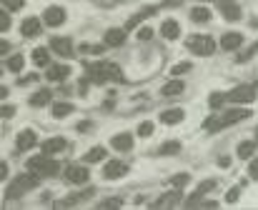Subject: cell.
I'll list each match as a JSON object with an SVG mask.
<instances>
[{
  "instance_id": "cell-51",
  "label": "cell",
  "mask_w": 258,
  "mask_h": 210,
  "mask_svg": "<svg viewBox=\"0 0 258 210\" xmlns=\"http://www.w3.org/2000/svg\"><path fill=\"white\" fill-rule=\"evenodd\" d=\"M256 143H258V128H256Z\"/></svg>"
},
{
  "instance_id": "cell-46",
  "label": "cell",
  "mask_w": 258,
  "mask_h": 210,
  "mask_svg": "<svg viewBox=\"0 0 258 210\" xmlns=\"http://www.w3.org/2000/svg\"><path fill=\"white\" fill-rule=\"evenodd\" d=\"M5 178H8V163L0 160V180H5Z\"/></svg>"
},
{
  "instance_id": "cell-38",
  "label": "cell",
  "mask_w": 258,
  "mask_h": 210,
  "mask_svg": "<svg viewBox=\"0 0 258 210\" xmlns=\"http://www.w3.org/2000/svg\"><path fill=\"white\" fill-rule=\"evenodd\" d=\"M5 30H10V15H8V10H0V33H5Z\"/></svg>"
},
{
  "instance_id": "cell-52",
  "label": "cell",
  "mask_w": 258,
  "mask_h": 210,
  "mask_svg": "<svg viewBox=\"0 0 258 210\" xmlns=\"http://www.w3.org/2000/svg\"><path fill=\"white\" fill-rule=\"evenodd\" d=\"M213 3H216V0H213Z\"/></svg>"
},
{
  "instance_id": "cell-9",
  "label": "cell",
  "mask_w": 258,
  "mask_h": 210,
  "mask_svg": "<svg viewBox=\"0 0 258 210\" xmlns=\"http://www.w3.org/2000/svg\"><path fill=\"white\" fill-rule=\"evenodd\" d=\"M110 148L118 153H131L133 150V135L131 133H118L110 138Z\"/></svg>"
},
{
  "instance_id": "cell-32",
  "label": "cell",
  "mask_w": 258,
  "mask_h": 210,
  "mask_svg": "<svg viewBox=\"0 0 258 210\" xmlns=\"http://www.w3.org/2000/svg\"><path fill=\"white\" fill-rule=\"evenodd\" d=\"M25 68V58L23 55H13L10 60H8V70H13V73H20Z\"/></svg>"
},
{
  "instance_id": "cell-12",
  "label": "cell",
  "mask_w": 258,
  "mask_h": 210,
  "mask_svg": "<svg viewBox=\"0 0 258 210\" xmlns=\"http://www.w3.org/2000/svg\"><path fill=\"white\" fill-rule=\"evenodd\" d=\"M161 35H163L166 40H178V38H180V23L173 20V18L163 20V23H161Z\"/></svg>"
},
{
  "instance_id": "cell-14",
  "label": "cell",
  "mask_w": 258,
  "mask_h": 210,
  "mask_svg": "<svg viewBox=\"0 0 258 210\" xmlns=\"http://www.w3.org/2000/svg\"><path fill=\"white\" fill-rule=\"evenodd\" d=\"M66 148H68L66 138H50V140H45V143L40 145V150H43L45 155H58V153H63Z\"/></svg>"
},
{
  "instance_id": "cell-48",
  "label": "cell",
  "mask_w": 258,
  "mask_h": 210,
  "mask_svg": "<svg viewBox=\"0 0 258 210\" xmlns=\"http://www.w3.org/2000/svg\"><path fill=\"white\" fill-rule=\"evenodd\" d=\"M8 50H10V43L8 40H0V55H5Z\"/></svg>"
},
{
  "instance_id": "cell-21",
  "label": "cell",
  "mask_w": 258,
  "mask_h": 210,
  "mask_svg": "<svg viewBox=\"0 0 258 210\" xmlns=\"http://www.w3.org/2000/svg\"><path fill=\"white\" fill-rule=\"evenodd\" d=\"M185 90V83L183 80H178V78H173V80H168L163 88H161V93L166 95V98H173V95H180Z\"/></svg>"
},
{
  "instance_id": "cell-34",
  "label": "cell",
  "mask_w": 258,
  "mask_h": 210,
  "mask_svg": "<svg viewBox=\"0 0 258 210\" xmlns=\"http://www.w3.org/2000/svg\"><path fill=\"white\" fill-rule=\"evenodd\" d=\"M213 188H216V180H213V178H211V180H203V183L196 188V195H206V193H211Z\"/></svg>"
},
{
  "instance_id": "cell-2",
  "label": "cell",
  "mask_w": 258,
  "mask_h": 210,
  "mask_svg": "<svg viewBox=\"0 0 258 210\" xmlns=\"http://www.w3.org/2000/svg\"><path fill=\"white\" fill-rule=\"evenodd\" d=\"M40 185V175H35V173H23V175H18L10 185H8V190H5V195H8V200H13V198H20V195H25L28 190H33V188H38Z\"/></svg>"
},
{
  "instance_id": "cell-24",
  "label": "cell",
  "mask_w": 258,
  "mask_h": 210,
  "mask_svg": "<svg viewBox=\"0 0 258 210\" xmlns=\"http://www.w3.org/2000/svg\"><path fill=\"white\" fill-rule=\"evenodd\" d=\"M105 158H108V150H105L103 145H95V148L88 150L83 160H86V163H100V160H105Z\"/></svg>"
},
{
  "instance_id": "cell-47",
  "label": "cell",
  "mask_w": 258,
  "mask_h": 210,
  "mask_svg": "<svg viewBox=\"0 0 258 210\" xmlns=\"http://www.w3.org/2000/svg\"><path fill=\"white\" fill-rule=\"evenodd\" d=\"M33 80H35V75H25V78L18 80V85H28V83H33Z\"/></svg>"
},
{
  "instance_id": "cell-18",
  "label": "cell",
  "mask_w": 258,
  "mask_h": 210,
  "mask_svg": "<svg viewBox=\"0 0 258 210\" xmlns=\"http://www.w3.org/2000/svg\"><path fill=\"white\" fill-rule=\"evenodd\" d=\"M153 13H156V8H143L141 13H136V15H131V18H128V23H125V28H123V30H125V33H128V30H136V28H138L146 18H151Z\"/></svg>"
},
{
  "instance_id": "cell-28",
  "label": "cell",
  "mask_w": 258,
  "mask_h": 210,
  "mask_svg": "<svg viewBox=\"0 0 258 210\" xmlns=\"http://www.w3.org/2000/svg\"><path fill=\"white\" fill-rule=\"evenodd\" d=\"M88 198H93V188H88L86 193H73L71 198L63 200V205H76V203H83V200H88Z\"/></svg>"
},
{
  "instance_id": "cell-16",
  "label": "cell",
  "mask_w": 258,
  "mask_h": 210,
  "mask_svg": "<svg viewBox=\"0 0 258 210\" xmlns=\"http://www.w3.org/2000/svg\"><path fill=\"white\" fill-rule=\"evenodd\" d=\"M243 45V35L241 33H226L221 38V50H241Z\"/></svg>"
},
{
  "instance_id": "cell-27",
  "label": "cell",
  "mask_w": 258,
  "mask_h": 210,
  "mask_svg": "<svg viewBox=\"0 0 258 210\" xmlns=\"http://www.w3.org/2000/svg\"><path fill=\"white\" fill-rule=\"evenodd\" d=\"M175 203H180V190H173V193H168V195L158 198L153 205H156V208H163V205H175Z\"/></svg>"
},
{
  "instance_id": "cell-30",
  "label": "cell",
  "mask_w": 258,
  "mask_h": 210,
  "mask_svg": "<svg viewBox=\"0 0 258 210\" xmlns=\"http://www.w3.org/2000/svg\"><path fill=\"white\" fill-rule=\"evenodd\" d=\"M158 150H161V155H175V153L180 150V140H168V143H163Z\"/></svg>"
},
{
  "instance_id": "cell-26",
  "label": "cell",
  "mask_w": 258,
  "mask_h": 210,
  "mask_svg": "<svg viewBox=\"0 0 258 210\" xmlns=\"http://www.w3.org/2000/svg\"><path fill=\"white\" fill-rule=\"evenodd\" d=\"M33 63H35V68H45L50 63V50L48 48H35L33 50Z\"/></svg>"
},
{
  "instance_id": "cell-41",
  "label": "cell",
  "mask_w": 258,
  "mask_h": 210,
  "mask_svg": "<svg viewBox=\"0 0 258 210\" xmlns=\"http://www.w3.org/2000/svg\"><path fill=\"white\" fill-rule=\"evenodd\" d=\"M100 205H103V208H118V205H123V200H120V198H108V200H103Z\"/></svg>"
},
{
  "instance_id": "cell-17",
  "label": "cell",
  "mask_w": 258,
  "mask_h": 210,
  "mask_svg": "<svg viewBox=\"0 0 258 210\" xmlns=\"http://www.w3.org/2000/svg\"><path fill=\"white\" fill-rule=\"evenodd\" d=\"M218 8H221V15H223L228 23H236V20H241V15H243V10H241L238 3H226V5H218Z\"/></svg>"
},
{
  "instance_id": "cell-49",
  "label": "cell",
  "mask_w": 258,
  "mask_h": 210,
  "mask_svg": "<svg viewBox=\"0 0 258 210\" xmlns=\"http://www.w3.org/2000/svg\"><path fill=\"white\" fill-rule=\"evenodd\" d=\"M218 165H221V168H228V165H231V158H226V155L218 158Z\"/></svg>"
},
{
  "instance_id": "cell-6",
  "label": "cell",
  "mask_w": 258,
  "mask_h": 210,
  "mask_svg": "<svg viewBox=\"0 0 258 210\" xmlns=\"http://www.w3.org/2000/svg\"><path fill=\"white\" fill-rule=\"evenodd\" d=\"M66 18H68V13H66V8H60V5H50V8L43 13V23H45L48 28H60V25L66 23Z\"/></svg>"
},
{
  "instance_id": "cell-11",
  "label": "cell",
  "mask_w": 258,
  "mask_h": 210,
  "mask_svg": "<svg viewBox=\"0 0 258 210\" xmlns=\"http://www.w3.org/2000/svg\"><path fill=\"white\" fill-rule=\"evenodd\" d=\"M50 50L63 55V58H71L73 55V43H71V38H53L50 40Z\"/></svg>"
},
{
  "instance_id": "cell-1",
  "label": "cell",
  "mask_w": 258,
  "mask_h": 210,
  "mask_svg": "<svg viewBox=\"0 0 258 210\" xmlns=\"http://www.w3.org/2000/svg\"><path fill=\"white\" fill-rule=\"evenodd\" d=\"M246 118H251V110L238 105V108H233V110H226V113H221V115L208 118V120H206V130L216 133V130H223V128H228V125H236V123H241V120H246Z\"/></svg>"
},
{
  "instance_id": "cell-23",
  "label": "cell",
  "mask_w": 258,
  "mask_h": 210,
  "mask_svg": "<svg viewBox=\"0 0 258 210\" xmlns=\"http://www.w3.org/2000/svg\"><path fill=\"white\" fill-rule=\"evenodd\" d=\"M50 98H53V93H50V90H45V88H40L38 93H33V95H30V105H33V108H43V105L50 103Z\"/></svg>"
},
{
  "instance_id": "cell-4",
  "label": "cell",
  "mask_w": 258,
  "mask_h": 210,
  "mask_svg": "<svg viewBox=\"0 0 258 210\" xmlns=\"http://www.w3.org/2000/svg\"><path fill=\"white\" fill-rule=\"evenodd\" d=\"M185 48H188L193 55L208 58V55L216 53V40H213L211 35H190V38L185 40Z\"/></svg>"
},
{
  "instance_id": "cell-3",
  "label": "cell",
  "mask_w": 258,
  "mask_h": 210,
  "mask_svg": "<svg viewBox=\"0 0 258 210\" xmlns=\"http://www.w3.org/2000/svg\"><path fill=\"white\" fill-rule=\"evenodd\" d=\"M28 170L35 173V175H40V178H53V175H58L60 168H58L55 160H50V155L40 153V155H35V158L28 160Z\"/></svg>"
},
{
  "instance_id": "cell-10",
  "label": "cell",
  "mask_w": 258,
  "mask_h": 210,
  "mask_svg": "<svg viewBox=\"0 0 258 210\" xmlns=\"http://www.w3.org/2000/svg\"><path fill=\"white\" fill-rule=\"evenodd\" d=\"M35 143H38V135H35V130H20V133H18V140H15V145H18V150H20V153H25V150L35 148Z\"/></svg>"
},
{
  "instance_id": "cell-39",
  "label": "cell",
  "mask_w": 258,
  "mask_h": 210,
  "mask_svg": "<svg viewBox=\"0 0 258 210\" xmlns=\"http://www.w3.org/2000/svg\"><path fill=\"white\" fill-rule=\"evenodd\" d=\"M190 70V63H178V65H173L171 68V73L178 78V75H183V73H188Z\"/></svg>"
},
{
  "instance_id": "cell-7",
  "label": "cell",
  "mask_w": 258,
  "mask_h": 210,
  "mask_svg": "<svg viewBox=\"0 0 258 210\" xmlns=\"http://www.w3.org/2000/svg\"><path fill=\"white\" fill-rule=\"evenodd\" d=\"M63 175H66V180L73 183V185H86L88 178H90V173H88L86 165H68Z\"/></svg>"
},
{
  "instance_id": "cell-8",
  "label": "cell",
  "mask_w": 258,
  "mask_h": 210,
  "mask_svg": "<svg viewBox=\"0 0 258 210\" xmlns=\"http://www.w3.org/2000/svg\"><path fill=\"white\" fill-rule=\"evenodd\" d=\"M125 173H128V165H125L123 160H108L105 168H103V178H105V180H118V178H123Z\"/></svg>"
},
{
  "instance_id": "cell-43",
  "label": "cell",
  "mask_w": 258,
  "mask_h": 210,
  "mask_svg": "<svg viewBox=\"0 0 258 210\" xmlns=\"http://www.w3.org/2000/svg\"><path fill=\"white\" fill-rule=\"evenodd\" d=\"M123 0H95V5H100V8H115V5H120Z\"/></svg>"
},
{
  "instance_id": "cell-44",
  "label": "cell",
  "mask_w": 258,
  "mask_h": 210,
  "mask_svg": "<svg viewBox=\"0 0 258 210\" xmlns=\"http://www.w3.org/2000/svg\"><path fill=\"white\" fill-rule=\"evenodd\" d=\"M248 175H251V180H258V158H256V160H251V168H248Z\"/></svg>"
},
{
  "instance_id": "cell-33",
  "label": "cell",
  "mask_w": 258,
  "mask_h": 210,
  "mask_svg": "<svg viewBox=\"0 0 258 210\" xmlns=\"http://www.w3.org/2000/svg\"><path fill=\"white\" fill-rule=\"evenodd\" d=\"M226 103V93H211V98H208V105H211V110H221Z\"/></svg>"
},
{
  "instance_id": "cell-40",
  "label": "cell",
  "mask_w": 258,
  "mask_h": 210,
  "mask_svg": "<svg viewBox=\"0 0 258 210\" xmlns=\"http://www.w3.org/2000/svg\"><path fill=\"white\" fill-rule=\"evenodd\" d=\"M151 38H153V28H148V25L138 28V40H151Z\"/></svg>"
},
{
  "instance_id": "cell-5",
  "label": "cell",
  "mask_w": 258,
  "mask_h": 210,
  "mask_svg": "<svg viewBox=\"0 0 258 210\" xmlns=\"http://www.w3.org/2000/svg\"><path fill=\"white\" fill-rule=\"evenodd\" d=\"M226 100L236 105H251L256 100V88L253 85H238L231 93H226Z\"/></svg>"
},
{
  "instance_id": "cell-20",
  "label": "cell",
  "mask_w": 258,
  "mask_h": 210,
  "mask_svg": "<svg viewBox=\"0 0 258 210\" xmlns=\"http://www.w3.org/2000/svg\"><path fill=\"white\" fill-rule=\"evenodd\" d=\"M183 118H185V113L180 108H171V110H163L161 113V123L163 125H178Z\"/></svg>"
},
{
  "instance_id": "cell-36",
  "label": "cell",
  "mask_w": 258,
  "mask_h": 210,
  "mask_svg": "<svg viewBox=\"0 0 258 210\" xmlns=\"http://www.w3.org/2000/svg\"><path fill=\"white\" fill-rule=\"evenodd\" d=\"M138 135H141V138L153 135V123H148V120H146V123H141V125H138Z\"/></svg>"
},
{
  "instance_id": "cell-31",
  "label": "cell",
  "mask_w": 258,
  "mask_h": 210,
  "mask_svg": "<svg viewBox=\"0 0 258 210\" xmlns=\"http://www.w3.org/2000/svg\"><path fill=\"white\" fill-rule=\"evenodd\" d=\"M188 183H190V175H188V173H180V175H173L171 178V185L175 190H183Z\"/></svg>"
},
{
  "instance_id": "cell-15",
  "label": "cell",
  "mask_w": 258,
  "mask_h": 210,
  "mask_svg": "<svg viewBox=\"0 0 258 210\" xmlns=\"http://www.w3.org/2000/svg\"><path fill=\"white\" fill-rule=\"evenodd\" d=\"M105 45L108 48H120L123 43H125V30H120V28H110V30H105Z\"/></svg>"
},
{
  "instance_id": "cell-42",
  "label": "cell",
  "mask_w": 258,
  "mask_h": 210,
  "mask_svg": "<svg viewBox=\"0 0 258 210\" xmlns=\"http://www.w3.org/2000/svg\"><path fill=\"white\" fill-rule=\"evenodd\" d=\"M13 115H15L13 105H0V118H13Z\"/></svg>"
},
{
  "instance_id": "cell-50",
  "label": "cell",
  "mask_w": 258,
  "mask_h": 210,
  "mask_svg": "<svg viewBox=\"0 0 258 210\" xmlns=\"http://www.w3.org/2000/svg\"><path fill=\"white\" fill-rule=\"evenodd\" d=\"M8 98V88L5 85H0V100H5Z\"/></svg>"
},
{
  "instance_id": "cell-29",
  "label": "cell",
  "mask_w": 258,
  "mask_h": 210,
  "mask_svg": "<svg viewBox=\"0 0 258 210\" xmlns=\"http://www.w3.org/2000/svg\"><path fill=\"white\" fill-rule=\"evenodd\" d=\"M73 113L71 103H53V118H68Z\"/></svg>"
},
{
  "instance_id": "cell-13",
  "label": "cell",
  "mask_w": 258,
  "mask_h": 210,
  "mask_svg": "<svg viewBox=\"0 0 258 210\" xmlns=\"http://www.w3.org/2000/svg\"><path fill=\"white\" fill-rule=\"evenodd\" d=\"M40 30H43V23H40L38 18H25V20L20 23V33H23L25 38H35V35H40Z\"/></svg>"
},
{
  "instance_id": "cell-35",
  "label": "cell",
  "mask_w": 258,
  "mask_h": 210,
  "mask_svg": "<svg viewBox=\"0 0 258 210\" xmlns=\"http://www.w3.org/2000/svg\"><path fill=\"white\" fill-rule=\"evenodd\" d=\"M241 190H243V183H241V185H233V188L228 190V195H226V203H236V200L241 198Z\"/></svg>"
},
{
  "instance_id": "cell-25",
  "label": "cell",
  "mask_w": 258,
  "mask_h": 210,
  "mask_svg": "<svg viewBox=\"0 0 258 210\" xmlns=\"http://www.w3.org/2000/svg\"><path fill=\"white\" fill-rule=\"evenodd\" d=\"M190 20L193 23H208L211 20V10L206 5H196V8H190Z\"/></svg>"
},
{
  "instance_id": "cell-19",
  "label": "cell",
  "mask_w": 258,
  "mask_h": 210,
  "mask_svg": "<svg viewBox=\"0 0 258 210\" xmlns=\"http://www.w3.org/2000/svg\"><path fill=\"white\" fill-rule=\"evenodd\" d=\"M68 75H71V65H60V63H58V65H50L48 73H45V78L53 80V83H60V80H66Z\"/></svg>"
},
{
  "instance_id": "cell-45",
  "label": "cell",
  "mask_w": 258,
  "mask_h": 210,
  "mask_svg": "<svg viewBox=\"0 0 258 210\" xmlns=\"http://www.w3.org/2000/svg\"><path fill=\"white\" fill-rule=\"evenodd\" d=\"M76 130H78V133H90V130H93V123H90V120H83V123H78Z\"/></svg>"
},
{
  "instance_id": "cell-22",
  "label": "cell",
  "mask_w": 258,
  "mask_h": 210,
  "mask_svg": "<svg viewBox=\"0 0 258 210\" xmlns=\"http://www.w3.org/2000/svg\"><path fill=\"white\" fill-rule=\"evenodd\" d=\"M253 153H256V140H243V143H238V150H236V155H238L241 160H248V158H253Z\"/></svg>"
},
{
  "instance_id": "cell-37",
  "label": "cell",
  "mask_w": 258,
  "mask_h": 210,
  "mask_svg": "<svg viewBox=\"0 0 258 210\" xmlns=\"http://www.w3.org/2000/svg\"><path fill=\"white\" fill-rule=\"evenodd\" d=\"M25 8V0H5V10H23Z\"/></svg>"
}]
</instances>
